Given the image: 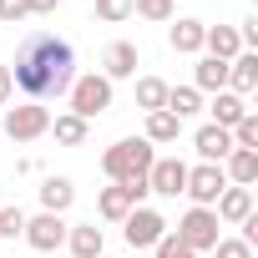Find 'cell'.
<instances>
[{"mask_svg": "<svg viewBox=\"0 0 258 258\" xmlns=\"http://www.w3.org/2000/svg\"><path fill=\"white\" fill-rule=\"evenodd\" d=\"M121 233H126V248H157L167 233V218L157 208H132L121 218Z\"/></svg>", "mask_w": 258, "mask_h": 258, "instance_id": "cell-6", "label": "cell"}, {"mask_svg": "<svg viewBox=\"0 0 258 258\" xmlns=\"http://www.w3.org/2000/svg\"><path fill=\"white\" fill-rule=\"evenodd\" d=\"M96 21H106V26L132 21V0H96Z\"/></svg>", "mask_w": 258, "mask_h": 258, "instance_id": "cell-26", "label": "cell"}, {"mask_svg": "<svg viewBox=\"0 0 258 258\" xmlns=\"http://www.w3.org/2000/svg\"><path fill=\"white\" fill-rule=\"evenodd\" d=\"M11 91H16V81H11V66H0V106L11 101Z\"/></svg>", "mask_w": 258, "mask_h": 258, "instance_id": "cell-34", "label": "cell"}, {"mask_svg": "<svg viewBox=\"0 0 258 258\" xmlns=\"http://www.w3.org/2000/svg\"><path fill=\"white\" fill-rule=\"evenodd\" d=\"M66 101H71V116L91 121V116L111 111V101H116V86H111V81H106L101 71H86V76H76V81H71Z\"/></svg>", "mask_w": 258, "mask_h": 258, "instance_id": "cell-3", "label": "cell"}, {"mask_svg": "<svg viewBox=\"0 0 258 258\" xmlns=\"http://www.w3.org/2000/svg\"><path fill=\"white\" fill-rule=\"evenodd\" d=\"M213 258H253V248L243 238H218L213 243Z\"/></svg>", "mask_w": 258, "mask_h": 258, "instance_id": "cell-30", "label": "cell"}, {"mask_svg": "<svg viewBox=\"0 0 258 258\" xmlns=\"http://www.w3.org/2000/svg\"><path fill=\"white\" fill-rule=\"evenodd\" d=\"M66 228H71V223H66L61 213H36V218H26V233H21V238H26L36 253H61Z\"/></svg>", "mask_w": 258, "mask_h": 258, "instance_id": "cell-8", "label": "cell"}, {"mask_svg": "<svg viewBox=\"0 0 258 258\" xmlns=\"http://www.w3.org/2000/svg\"><path fill=\"white\" fill-rule=\"evenodd\" d=\"M192 91H228V61L203 56V61L192 66Z\"/></svg>", "mask_w": 258, "mask_h": 258, "instance_id": "cell-21", "label": "cell"}, {"mask_svg": "<svg viewBox=\"0 0 258 258\" xmlns=\"http://www.w3.org/2000/svg\"><path fill=\"white\" fill-rule=\"evenodd\" d=\"M11 81L31 96V101H56L71 91L76 81V51L66 36L56 31H31L16 51V66H11Z\"/></svg>", "mask_w": 258, "mask_h": 258, "instance_id": "cell-1", "label": "cell"}, {"mask_svg": "<svg viewBox=\"0 0 258 258\" xmlns=\"http://www.w3.org/2000/svg\"><path fill=\"white\" fill-rule=\"evenodd\" d=\"M203 31H208L203 21L182 16V21H177V26L167 31V41H172V51H177V56H198V51H203Z\"/></svg>", "mask_w": 258, "mask_h": 258, "instance_id": "cell-20", "label": "cell"}, {"mask_svg": "<svg viewBox=\"0 0 258 258\" xmlns=\"http://www.w3.org/2000/svg\"><path fill=\"white\" fill-rule=\"evenodd\" d=\"M152 147H167V142H177L182 137V121L172 116V111H147V132H142Z\"/></svg>", "mask_w": 258, "mask_h": 258, "instance_id": "cell-22", "label": "cell"}, {"mask_svg": "<svg viewBox=\"0 0 258 258\" xmlns=\"http://www.w3.org/2000/svg\"><path fill=\"white\" fill-rule=\"evenodd\" d=\"M56 6H61V0H26L31 16H56Z\"/></svg>", "mask_w": 258, "mask_h": 258, "instance_id": "cell-33", "label": "cell"}, {"mask_svg": "<svg viewBox=\"0 0 258 258\" xmlns=\"http://www.w3.org/2000/svg\"><path fill=\"white\" fill-rule=\"evenodd\" d=\"M223 187H228L223 162H198V167H187V187H182V192L192 198V208H213Z\"/></svg>", "mask_w": 258, "mask_h": 258, "instance_id": "cell-7", "label": "cell"}, {"mask_svg": "<svg viewBox=\"0 0 258 258\" xmlns=\"http://www.w3.org/2000/svg\"><path fill=\"white\" fill-rule=\"evenodd\" d=\"M228 91L243 96V101L258 91V51H238V56L228 61Z\"/></svg>", "mask_w": 258, "mask_h": 258, "instance_id": "cell-11", "label": "cell"}, {"mask_svg": "<svg viewBox=\"0 0 258 258\" xmlns=\"http://www.w3.org/2000/svg\"><path fill=\"white\" fill-rule=\"evenodd\" d=\"M208 111H213V126H228V132H233V126L248 116V101H243V96H233V91H213Z\"/></svg>", "mask_w": 258, "mask_h": 258, "instance_id": "cell-18", "label": "cell"}, {"mask_svg": "<svg viewBox=\"0 0 258 258\" xmlns=\"http://www.w3.org/2000/svg\"><path fill=\"white\" fill-rule=\"evenodd\" d=\"M228 137H233V147H248V152H258V116L248 111V116H243V121L233 126Z\"/></svg>", "mask_w": 258, "mask_h": 258, "instance_id": "cell-27", "label": "cell"}, {"mask_svg": "<svg viewBox=\"0 0 258 258\" xmlns=\"http://www.w3.org/2000/svg\"><path fill=\"white\" fill-rule=\"evenodd\" d=\"M0 132H6L11 142H36L51 132V106L46 101H21V106H6V116H0Z\"/></svg>", "mask_w": 258, "mask_h": 258, "instance_id": "cell-4", "label": "cell"}, {"mask_svg": "<svg viewBox=\"0 0 258 258\" xmlns=\"http://www.w3.org/2000/svg\"><path fill=\"white\" fill-rule=\"evenodd\" d=\"M213 213H218V223H243L253 213V187H223Z\"/></svg>", "mask_w": 258, "mask_h": 258, "instance_id": "cell-15", "label": "cell"}, {"mask_svg": "<svg viewBox=\"0 0 258 258\" xmlns=\"http://www.w3.org/2000/svg\"><path fill=\"white\" fill-rule=\"evenodd\" d=\"M71 203H76V182L51 172V177L41 182V213H61V218H66V208H71Z\"/></svg>", "mask_w": 258, "mask_h": 258, "instance_id": "cell-17", "label": "cell"}, {"mask_svg": "<svg viewBox=\"0 0 258 258\" xmlns=\"http://www.w3.org/2000/svg\"><path fill=\"white\" fill-rule=\"evenodd\" d=\"M132 208H142V203L132 198V187H121V182H111V187H101V192H96V213H101L106 223H121Z\"/></svg>", "mask_w": 258, "mask_h": 258, "instance_id": "cell-14", "label": "cell"}, {"mask_svg": "<svg viewBox=\"0 0 258 258\" xmlns=\"http://www.w3.org/2000/svg\"><path fill=\"white\" fill-rule=\"evenodd\" d=\"M51 132H56V142H61V147H81V142L91 137V121H81V116L61 111V116H51Z\"/></svg>", "mask_w": 258, "mask_h": 258, "instance_id": "cell-23", "label": "cell"}, {"mask_svg": "<svg viewBox=\"0 0 258 258\" xmlns=\"http://www.w3.org/2000/svg\"><path fill=\"white\" fill-rule=\"evenodd\" d=\"M192 147H198V157L203 162H223L228 152H233V137H228V126H198V132H192Z\"/></svg>", "mask_w": 258, "mask_h": 258, "instance_id": "cell-13", "label": "cell"}, {"mask_svg": "<svg viewBox=\"0 0 258 258\" xmlns=\"http://www.w3.org/2000/svg\"><path fill=\"white\" fill-rule=\"evenodd\" d=\"M101 258H106V253H101Z\"/></svg>", "mask_w": 258, "mask_h": 258, "instance_id": "cell-35", "label": "cell"}, {"mask_svg": "<svg viewBox=\"0 0 258 258\" xmlns=\"http://www.w3.org/2000/svg\"><path fill=\"white\" fill-rule=\"evenodd\" d=\"M157 162V147L147 137H121L101 152V172L111 182H147V167Z\"/></svg>", "mask_w": 258, "mask_h": 258, "instance_id": "cell-2", "label": "cell"}, {"mask_svg": "<svg viewBox=\"0 0 258 258\" xmlns=\"http://www.w3.org/2000/svg\"><path fill=\"white\" fill-rule=\"evenodd\" d=\"M132 16H142V21H172V0H132Z\"/></svg>", "mask_w": 258, "mask_h": 258, "instance_id": "cell-28", "label": "cell"}, {"mask_svg": "<svg viewBox=\"0 0 258 258\" xmlns=\"http://www.w3.org/2000/svg\"><path fill=\"white\" fill-rule=\"evenodd\" d=\"M182 187H187V162H182V157H157V162L147 167V192H157V198H182Z\"/></svg>", "mask_w": 258, "mask_h": 258, "instance_id": "cell-9", "label": "cell"}, {"mask_svg": "<svg viewBox=\"0 0 258 258\" xmlns=\"http://www.w3.org/2000/svg\"><path fill=\"white\" fill-rule=\"evenodd\" d=\"M218 228H223V223H218V213H213V208H187V213H182V223H177V233H172V238H177V243H182V248H192V253H198V258H203V253H213V243H218V238H223V233H218Z\"/></svg>", "mask_w": 258, "mask_h": 258, "instance_id": "cell-5", "label": "cell"}, {"mask_svg": "<svg viewBox=\"0 0 258 258\" xmlns=\"http://www.w3.org/2000/svg\"><path fill=\"white\" fill-rule=\"evenodd\" d=\"M31 11H26V0H0V21H6V26H21Z\"/></svg>", "mask_w": 258, "mask_h": 258, "instance_id": "cell-32", "label": "cell"}, {"mask_svg": "<svg viewBox=\"0 0 258 258\" xmlns=\"http://www.w3.org/2000/svg\"><path fill=\"white\" fill-rule=\"evenodd\" d=\"M152 253H157V258H198V253H192V248H182L172 233H162V243H157Z\"/></svg>", "mask_w": 258, "mask_h": 258, "instance_id": "cell-31", "label": "cell"}, {"mask_svg": "<svg viewBox=\"0 0 258 258\" xmlns=\"http://www.w3.org/2000/svg\"><path fill=\"white\" fill-rule=\"evenodd\" d=\"M203 51H208V56H218V61H233V56L243 51L238 26H208V31H203Z\"/></svg>", "mask_w": 258, "mask_h": 258, "instance_id": "cell-19", "label": "cell"}, {"mask_svg": "<svg viewBox=\"0 0 258 258\" xmlns=\"http://www.w3.org/2000/svg\"><path fill=\"white\" fill-rule=\"evenodd\" d=\"M137 61H142V56H137L132 41H111V46L101 51V76L116 86V81H126V76H137Z\"/></svg>", "mask_w": 258, "mask_h": 258, "instance_id": "cell-10", "label": "cell"}, {"mask_svg": "<svg viewBox=\"0 0 258 258\" xmlns=\"http://www.w3.org/2000/svg\"><path fill=\"white\" fill-rule=\"evenodd\" d=\"M223 177H228V187H253V182H258V152L233 147V152L223 157Z\"/></svg>", "mask_w": 258, "mask_h": 258, "instance_id": "cell-12", "label": "cell"}, {"mask_svg": "<svg viewBox=\"0 0 258 258\" xmlns=\"http://www.w3.org/2000/svg\"><path fill=\"white\" fill-rule=\"evenodd\" d=\"M66 258H101V248H106V238H101V228L96 223H76V228H66Z\"/></svg>", "mask_w": 258, "mask_h": 258, "instance_id": "cell-16", "label": "cell"}, {"mask_svg": "<svg viewBox=\"0 0 258 258\" xmlns=\"http://www.w3.org/2000/svg\"><path fill=\"white\" fill-rule=\"evenodd\" d=\"M26 233V213L21 208H0V238H21Z\"/></svg>", "mask_w": 258, "mask_h": 258, "instance_id": "cell-29", "label": "cell"}, {"mask_svg": "<svg viewBox=\"0 0 258 258\" xmlns=\"http://www.w3.org/2000/svg\"><path fill=\"white\" fill-rule=\"evenodd\" d=\"M162 111H172L177 121H187V116L203 111V91H192V86H167V106H162Z\"/></svg>", "mask_w": 258, "mask_h": 258, "instance_id": "cell-24", "label": "cell"}, {"mask_svg": "<svg viewBox=\"0 0 258 258\" xmlns=\"http://www.w3.org/2000/svg\"><path fill=\"white\" fill-rule=\"evenodd\" d=\"M137 106L142 111H162L167 106V81L162 76H142L137 81Z\"/></svg>", "mask_w": 258, "mask_h": 258, "instance_id": "cell-25", "label": "cell"}]
</instances>
